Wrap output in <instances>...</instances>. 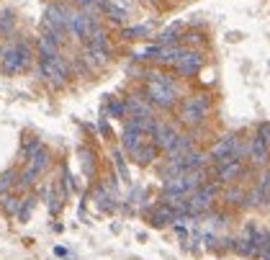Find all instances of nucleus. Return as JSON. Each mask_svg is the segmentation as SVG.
<instances>
[{
	"label": "nucleus",
	"mask_w": 270,
	"mask_h": 260,
	"mask_svg": "<svg viewBox=\"0 0 270 260\" xmlns=\"http://www.w3.org/2000/svg\"><path fill=\"white\" fill-rule=\"evenodd\" d=\"M31 65V44L29 41H18L13 47H5L0 52V70L5 75H18Z\"/></svg>",
	"instance_id": "f257e3e1"
},
{
	"label": "nucleus",
	"mask_w": 270,
	"mask_h": 260,
	"mask_svg": "<svg viewBox=\"0 0 270 260\" xmlns=\"http://www.w3.org/2000/svg\"><path fill=\"white\" fill-rule=\"evenodd\" d=\"M39 75L44 80H49L52 85H65L70 77V65L62 55H52V57H41L39 59Z\"/></svg>",
	"instance_id": "f03ea898"
},
{
	"label": "nucleus",
	"mask_w": 270,
	"mask_h": 260,
	"mask_svg": "<svg viewBox=\"0 0 270 260\" xmlns=\"http://www.w3.org/2000/svg\"><path fill=\"white\" fill-rule=\"evenodd\" d=\"M209 95H193L188 98V101L183 103V109H180V121L188 124V127H196V124L203 121V116L209 113Z\"/></svg>",
	"instance_id": "7ed1b4c3"
},
{
	"label": "nucleus",
	"mask_w": 270,
	"mask_h": 260,
	"mask_svg": "<svg viewBox=\"0 0 270 260\" xmlns=\"http://www.w3.org/2000/svg\"><path fill=\"white\" fill-rule=\"evenodd\" d=\"M144 95L149 98L152 106H157V109H173V106L178 103V91H173V88L162 85L157 83V80H149L147 88H144Z\"/></svg>",
	"instance_id": "20e7f679"
},
{
	"label": "nucleus",
	"mask_w": 270,
	"mask_h": 260,
	"mask_svg": "<svg viewBox=\"0 0 270 260\" xmlns=\"http://www.w3.org/2000/svg\"><path fill=\"white\" fill-rule=\"evenodd\" d=\"M67 19H70V11L62 3H49L44 8V29L65 34L67 31Z\"/></svg>",
	"instance_id": "39448f33"
},
{
	"label": "nucleus",
	"mask_w": 270,
	"mask_h": 260,
	"mask_svg": "<svg viewBox=\"0 0 270 260\" xmlns=\"http://www.w3.org/2000/svg\"><path fill=\"white\" fill-rule=\"evenodd\" d=\"M93 26H95V21L90 19V16H88L85 11H70V19H67V31H70L75 39H80V41H88L90 31H93Z\"/></svg>",
	"instance_id": "423d86ee"
},
{
	"label": "nucleus",
	"mask_w": 270,
	"mask_h": 260,
	"mask_svg": "<svg viewBox=\"0 0 270 260\" xmlns=\"http://www.w3.org/2000/svg\"><path fill=\"white\" fill-rule=\"evenodd\" d=\"M201 67H203V55L198 49H185L175 62V70L180 77H193V75H198Z\"/></svg>",
	"instance_id": "0eeeda50"
},
{
	"label": "nucleus",
	"mask_w": 270,
	"mask_h": 260,
	"mask_svg": "<svg viewBox=\"0 0 270 260\" xmlns=\"http://www.w3.org/2000/svg\"><path fill=\"white\" fill-rule=\"evenodd\" d=\"M178 134H180V131L173 127V124H167V121H157L149 137H152V145H155L157 149H167V147L178 139Z\"/></svg>",
	"instance_id": "6e6552de"
},
{
	"label": "nucleus",
	"mask_w": 270,
	"mask_h": 260,
	"mask_svg": "<svg viewBox=\"0 0 270 260\" xmlns=\"http://www.w3.org/2000/svg\"><path fill=\"white\" fill-rule=\"evenodd\" d=\"M247 237H250V242H252V258L263 260L265 250H268V245H270V232L255 227V224H250V227H247Z\"/></svg>",
	"instance_id": "1a4fd4ad"
},
{
	"label": "nucleus",
	"mask_w": 270,
	"mask_h": 260,
	"mask_svg": "<svg viewBox=\"0 0 270 260\" xmlns=\"http://www.w3.org/2000/svg\"><path fill=\"white\" fill-rule=\"evenodd\" d=\"M62 41H65V37H62V34L44 29V34L39 37V57H52V55H59Z\"/></svg>",
	"instance_id": "9d476101"
},
{
	"label": "nucleus",
	"mask_w": 270,
	"mask_h": 260,
	"mask_svg": "<svg viewBox=\"0 0 270 260\" xmlns=\"http://www.w3.org/2000/svg\"><path fill=\"white\" fill-rule=\"evenodd\" d=\"M247 157L252 160V165H255V167L268 165V160H270V155H268V142L260 137V134L250 139V155H247Z\"/></svg>",
	"instance_id": "9b49d317"
},
{
	"label": "nucleus",
	"mask_w": 270,
	"mask_h": 260,
	"mask_svg": "<svg viewBox=\"0 0 270 260\" xmlns=\"http://www.w3.org/2000/svg\"><path fill=\"white\" fill-rule=\"evenodd\" d=\"M126 116H152V103L147 95H129L126 98Z\"/></svg>",
	"instance_id": "f8f14e48"
},
{
	"label": "nucleus",
	"mask_w": 270,
	"mask_h": 260,
	"mask_svg": "<svg viewBox=\"0 0 270 260\" xmlns=\"http://www.w3.org/2000/svg\"><path fill=\"white\" fill-rule=\"evenodd\" d=\"M237 142H239V139L234 137V134H227V137H221V139H219V142H216V145L211 147L209 157L216 163V160H221V157L232 155V152H234V147H237Z\"/></svg>",
	"instance_id": "ddd939ff"
},
{
	"label": "nucleus",
	"mask_w": 270,
	"mask_h": 260,
	"mask_svg": "<svg viewBox=\"0 0 270 260\" xmlns=\"http://www.w3.org/2000/svg\"><path fill=\"white\" fill-rule=\"evenodd\" d=\"M191 149H193V137H188V134H178V139H175L165 152H167V157H170V160H178V157L188 155Z\"/></svg>",
	"instance_id": "4468645a"
},
{
	"label": "nucleus",
	"mask_w": 270,
	"mask_h": 260,
	"mask_svg": "<svg viewBox=\"0 0 270 260\" xmlns=\"http://www.w3.org/2000/svg\"><path fill=\"white\" fill-rule=\"evenodd\" d=\"M157 152H160V149L152 145V142L144 139L142 145L131 152V157H134V163H137V165H149L152 160H157Z\"/></svg>",
	"instance_id": "2eb2a0df"
},
{
	"label": "nucleus",
	"mask_w": 270,
	"mask_h": 260,
	"mask_svg": "<svg viewBox=\"0 0 270 260\" xmlns=\"http://www.w3.org/2000/svg\"><path fill=\"white\" fill-rule=\"evenodd\" d=\"M98 11L103 16H108L113 23H126V13H129V11H124L121 5L111 3V0H98Z\"/></svg>",
	"instance_id": "dca6fc26"
},
{
	"label": "nucleus",
	"mask_w": 270,
	"mask_h": 260,
	"mask_svg": "<svg viewBox=\"0 0 270 260\" xmlns=\"http://www.w3.org/2000/svg\"><path fill=\"white\" fill-rule=\"evenodd\" d=\"M149 222L155 224V227H165V224H173V222H178V214L170 209L167 204H160L155 211H152V217H149Z\"/></svg>",
	"instance_id": "f3484780"
},
{
	"label": "nucleus",
	"mask_w": 270,
	"mask_h": 260,
	"mask_svg": "<svg viewBox=\"0 0 270 260\" xmlns=\"http://www.w3.org/2000/svg\"><path fill=\"white\" fill-rule=\"evenodd\" d=\"M183 47H178V44H167V47H162L160 44V55L155 57V62L157 65H175L178 62V57L183 55Z\"/></svg>",
	"instance_id": "a211bd4d"
},
{
	"label": "nucleus",
	"mask_w": 270,
	"mask_h": 260,
	"mask_svg": "<svg viewBox=\"0 0 270 260\" xmlns=\"http://www.w3.org/2000/svg\"><path fill=\"white\" fill-rule=\"evenodd\" d=\"M180 37H183V21H175V23H170L167 29L160 34V44H162V47H167V44H178Z\"/></svg>",
	"instance_id": "6ab92c4d"
},
{
	"label": "nucleus",
	"mask_w": 270,
	"mask_h": 260,
	"mask_svg": "<svg viewBox=\"0 0 270 260\" xmlns=\"http://www.w3.org/2000/svg\"><path fill=\"white\" fill-rule=\"evenodd\" d=\"M26 160H29L26 165H31V167H36V170H39V173H44V170H47V165H49V152H47V147L41 145L39 149H34V152H31V155L26 157Z\"/></svg>",
	"instance_id": "aec40b11"
},
{
	"label": "nucleus",
	"mask_w": 270,
	"mask_h": 260,
	"mask_svg": "<svg viewBox=\"0 0 270 260\" xmlns=\"http://www.w3.org/2000/svg\"><path fill=\"white\" fill-rule=\"evenodd\" d=\"M144 137L147 134H142V131H131V129H124V134H121V145H124V149L126 152H134L142 142H144Z\"/></svg>",
	"instance_id": "412c9836"
},
{
	"label": "nucleus",
	"mask_w": 270,
	"mask_h": 260,
	"mask_svg": "<svg viewBox=\"0 0 270 260\" xmlns=\"http://www.w3.org/2000/svg\"><path fill=\"white\" fill-rule=\"evenodd\" d=\"M80 160H83V173L85 178H93L95 175V152L90 149V147H80Z\"/></svg>",
	"instance_id": "4be33fe9"
},
{
	"label": "nucleus",
	"mask_w": 270,
	"mask_h": 260,
	"mask_svg": "<svg viewBox=\"0 0 270 260\" xmlns=\"http://www.w3.org/2000/svg\"><path fill=\"white\" fill-rule=\"evenodd\" d=\"M149 31H152V26H149V23H139V26H129V29H124V31H121V37H124L126 41H134V39L149 37Z\"/></svg>",
	"instance_id": "5701e85b"
},
{
	"label": "nucleus",
	"mask_w": 270,
	"mask_h": 260,
	"mask_svg": "<svg viewBox=\"0 0 270 260\" xmlns=\"http://www.w3.org/2000/svg\"><path fill=\"white\" fill-rule=\"evenodd\" d=\"M34 206H36V196H26V199L21 201V206H18V214H16L18 222H29Z\"/></svg>",
	"instance_id": "b1692460"
},
{
	"label": "nucleus",
	"mask_w": 270,
	"mask_h": 260,
	"mask_svg": "<svg viewBox=\"0 0 270 260\" xmlns=\"http://www.w3.org/2000/svg\"><path fill=\"white\" fill-rule=\"evenodd\" d=\"M16 29V13L13 11H3L0 13V37H8Z\"/></svg>",
	"instance_id": "393cba45"
},
{
	"label": "nucleus",
	"mask_w": 270,
	"mask_h": 260,
	"mask_svg": "<svg viewBox=\"0 0 270 260\" xmlns=\"http://www.w3.org/2000/svg\"><path fill=\"white\" fill-rule=\"evenodd\" d=\"M108 116H111V119H124L126 116V101H119V98H111V101H108Z\"/></svg>",
	"instance_id": "a878e982"
},
{
	"label": "nucleus",
	"mask_w": 270,
	"mask_h": 260,
	"mask_svg": "<svg viewBox=\"0 0 270 260\" xmlns=\"http://www.w3.org/2000/svg\"><path fill=\"white\" fill-rule=\"evenodd\" d=\"M113 163H116V170H119L121 181H124V183H129V170H126V163H124L121 149H113Z\"/></svg>",
	"instance_id": "bb28decb"
},
{
	"label": "nucleus",
	"mask_w": 270,
	"mask_h": 260,
	"mask_svg": "<svg viewBox=\"0 0 270 260\" xmlns=\"http://www.w3.org/2000/svg\"><path fill=\"white\" fill-rule=\"evenodd\" d=\"M160 55V44L157 47H144V49H137L134 52V59L137 62H144V59H155Z\"/></svg>",
	"instance_id": "cd10ccee"
},
{
	"label": "nucleus",
	"mask_w": 270,
	"mask_h": 260,
	"mask_svg": "<svg viewBox=\"0 0 270 260\" xmlns=\"http://www.w3.org/2000/svg\"><path fill=\"white\" fill-rule=\"evenodd\" d=\"M16 181H18V173H16V170H5V173L0 175V193H5Z\"/></svg>",
	"instance_id": "c85d7f7f"
},
{
	"label": "nucleus",
	"mask_w": 270,
	"mask_h": 260,
	"mask_svg": "<svg viewBox=\"0 0 270 260\" xmlns=\"http://www.w3.org/2000/svg\"><path fill=\"white\" fill-rule=\"evenodd\" d=\"M237 245H234V250H237L239 255H247V258H252V242H250V237L247 235H242L239 240H234Z\"/></svg>",
	"instance_id": "c756f323"
},
{
	"label": "nucleus",
	"mask_w": 270,
	"mask_h": 260,
	"mask_svg": "<svg viewBox=\"0 0 270 260\" xmlns=\"http://www.w3.org/2000/svg\"><path fill=\"white\" fill-rule=\"evenodd\" d=\"M18 206H21V199H16V196H5L3 199V211L11 214V217L18 214Z\"/></svg>",
	"instance_id": "7c9ffc66"
},
{
	"label": "nucleus",
	"mask_w": 270,
	"mask_h": 260,
	"mask_svg": "<svg viewBox=\"0 0 270 260\" xmlns=\"http://www.w3.org/2000/svg\"><path fill=\"white\" fill-rule=\"evenodd\" d=\"M257 188H263V191H265V193L270 196V167H268L265 173L257 178Z\"/></svg>",
	"instance_id": "2f4dec72"
},
{
	"label": "nucleus",
	"mask_w": 270,
	"mask_h": 260,
	"mask_svg": "<svg viewBox=\"0 0 270 260\" xmlns=\"http://www.w3.org/2000/svg\"><path fill=\"white\" fill-rule=\"evenodd\" d=\"M98 129H101V134H103V137H106V139H111V127H108L106 116H103V119H101V121H98Z\"/></svg>",
	"instance_id": "473e14b6"
},
{
	"label": "nucleus",
	"mask_w": 270,
	"mask_h": 260,
	"mask_svg": "<svg viewBox=\"0 0 270 260\" xmlns=\"http://www.w3.org/2000/svg\"><path fill=\"white\" fill-rule=\"evenodd\" d=\"M39 147H41V142H39V139H31V142H29V145H26V147H23V155H26V157H29V155H31V152H34V149H39Z\"/></svg>",
	"instance_id": "72a5a7b5"
},
{
	"label": "nucleus",
	"mask_w": 270,
	"mask_h": 260,
	"mask_svg": "<svg viewBox=\"0 0 270 260\" xmlns=\"http://www.w3.org/2000/svg\"><path fill=\"white\" fill-rule=\"evenodd\" d=\"M260 137H263L265 142H270V121H263V124H260Z\"/></svg>",
	"instance_id": "f704fd0d"
},
{
	"label": "nucleus",
	"mask_w": 270,
	"mask_h": 260,
	"mask_svg": "<svg viewBox=\"0 0 270 260\" xmlns=\"http://www.w3.org/2000/svg\"><path fill=\"white\" fill-rule=\"evenodd\" d=\"M111 3H116V5H121L124 11H129V8L134 5V0H111Z\"/></svg>",
	"instance_id": "c9c22d12"
},
{
	"label": "nucleus",
	"mask_w": 270,
	"mask_h": 260,
	"mask_svg": "<svg viewBox=\"0 0 270 260\" xmlns=\"http://www.w3.org/2000/svg\"><path fill=\"white\" fill-rule=\"evenodd\" d=\"M54 255H57V258H67L70 253H67L65 247H54Z\"/></svg>",
	"instance_id": "e433bc0d"
},
{
	"label": "nucleus",
	"mask_w": 270,
	"mask_h": 260,
	"mask_svg": "<svg viewBox=\"0 0 270 260\" xmlns=\"http://www.w3.org/2000/svg\"><path fill=\"white\" fill-rule=\"evenodd\" d=\"M188 41H191V44H198V41H201V34H188Z\"/></svg>",
	"instance_id": "4c0bfd02"
},
{
	"label": "nucleus",
	"mask_w": 270,
	"mask_h": 260,
	"mask_svg": "<svg viewBox=\"0 0 270 260\" xmlns=\"http://www.w3.org/2000/svg\"><path fill=\"white\" fill-rule=\"evenodd\" d=\"M175 232H178L180 237H185V235H188V232H185V227H180V224H175Z\"/></svg>",
	"instance_id": "58836bf2"
}]
</instances>
